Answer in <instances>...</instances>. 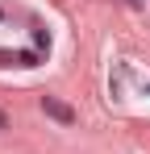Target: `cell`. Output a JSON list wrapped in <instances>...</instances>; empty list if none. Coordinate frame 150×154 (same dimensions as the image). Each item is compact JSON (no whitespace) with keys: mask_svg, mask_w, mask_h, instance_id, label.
Returning a JSON list of instances; mask_svg holds the SVG:
<instances>
[{"mask_svg":"<svg viewBox=\"0 0 150 154\" xmlns=\"http://www.w3.org/2000/svg\"><path fill=\"white\" fill-rule=\"evenodd\" d=\"M42 108H46L54 121H63V125H75V112H71L63 100H54V96H42Z\"/></svg>","mask_w":150,"mask_h":154,"instance_id":"obj_1","label":"cell"},{"mask_svg":"<svg viewBox=\"0 0 150 154\" xmlns=\"http://www.w3.org/2000/svg\"><path fill=\"white\" fill-rule=\"evenodd\" d=\"M4 125H8V121H4V112H0V129H4Z\"/></svg>","mask_w":150,"mask_h":154,"instance_id":"obj_2","label":"cell"},{"mask_svg":"<svg viewBox=\"0 0 150 154\" xmlns=\"http://www.w3.org/2000/svg\"><path fill=\"white\" fill-rule=\"evenodd\" d=\"M146 92H150V88H146Z\"/></svg>","mask_w":150,"mask_h":154,"instance_id":"obj_3","label":"cell"}]
</instances>
